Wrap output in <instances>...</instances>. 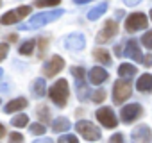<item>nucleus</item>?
Instances as JSON below:
<instances>
[{
  "instance_id": "nucleus-24",
  "label": "nucleus",
  "mask_w": 152,
  "mask_h": 143,
  "mask_svg": "<svg viewBox=\"0 0 152 143\" xmlns=\"http://www.w3.org/2000/svg\"><path fill=\"white\" fill-rule=\"evenodd\" d=\"M34 45H36V41H34V39L25 41V43L20 47V54H22V55H31V54H32V50H34Z\"/></svg>"
},
{
  "instance_id": "nucleus-27",
  "label": "nucleus",
  "mask_w": 152,
  "mask_h": 143,
  "mask_svg": "<svg viewBox=\"0 0 152 143\" xmlns=\"http://www.w3.org/2000/svg\"><path fill=\"white\" fill-rule=\"evenodd\" d=\"M141 43H143V47H145V48L152 50V31H148V32H145V34H143Z\"/></svg>"
},
{
  "instance_id": "nucleus-17",
  "label": "nucleus",
  "mask_w": 152,
  "mask_h": 143,
  "mask_svg": "<svg viewBox=\"0 0 152 143\" xmlns=\"http://www.w3.org/2000/svg\"><path fill=\"white\" fill-rule=\"evenodd\" d=\"M118 75L124 77V79H132L136 75V66L134 64H129V63H124L118 66Z\"/></svg>"
},
{
  "instance_id": "nucleus-36",
  "label": "nucleus",
  "mask_w": 152,
  "mask_h": 143,
  "mask_svg": "<svg viewBox=\"0 0 152 143\" xmlns=\"http://www.w3.org/2000/svg\"><path fill=\"white\" fill-rule=\"evenodd\" d=\"M75 4H88V2H91V0H73Z\"/></svg>"
},
{
  "instance_id": "nucleus-16",
  "label": "nucleus",
  "mask_w": 152,
  "mask_h": 143,
  "mask_svg": "<svg viewBox=\"0 0 152 143\" xmlns=\"http://www.w3.org/2000/svg\"><path fill=\"white\" fill-rule=\"evenodd\" d=\"M136 88H138V91H143V93L152 91V75H150V74H143V75L138 79Z\"/></svg>"
},
{
  "instance_id": "nucleus-37",
  "label": "nucleus",
  "mask_w": 152,
  "mask_h": 143,
  "mask_svg": "<svg viewBox=\"0 0 152 143\" xmlns=\"http://www.w3.org/2000/svg\"><path fill=\"white\" fill-rule=\"evenodd\" d=\"M150 20H152V9H150Z\"/></svg>"
},
{
  "instance_id": "nucleus-32",
  "label": "nucleus",
  "mask_w": 152,
  "mask_h": 143,
  "mask_svg": "<svg viewBox=\"0 0 152 143\" xmlns=\"http://www.w3.org/2000/svg\"><path fill=\"white\" fill-rule=\"evenodd\" d=\"M141 2V0H124V4L125 6H129V7H132V6H138Z\"/></svg>"
},
{
  "instance_id": "nucleus-5",
  "label": "nucleus",
  "mask_w": 152,
  "mask_h": 143,
  "mask_svg": "<svg viewBox=\"0 0 152 143\" xmlns=\"http://www.w3.org/2000/svg\"><path fill=\"white\" fill-rule=\"evenodd\" d=\"M147 27V16L143 13H132L125 20V31L127 32H136Z\"/></svg>"
},
{
  "instance_id": "nucleus-14",
  "label": "nucleus",
  "mask_w": 152,
  "mask_h": 143,
  "mask_svg": "<svg viewBox=\"0 0 152 143\" xmlns=\"http://www.w3.org/2000/svg\"><path fill=\"white\" fill-rule=\"evenodd\" d=\"M107 79V72L102 66H95L90 70V82L91 84H102Z\"/></svg>"
},
{
  "instance_id": "nucleus-30",
  "label": "nucleus",
  "mask_w": 152,
  "mask_h": 143,
  "mask_svg": "<svg viewBox=\"0 0 152 143\" xmlns=\"http://www.w3.org/2000/svg\"><path fill=\"white\" fill-rule=\"evenodd\" d=\"M38 116H39L43 122H47V120H48V109H47L45 106H43V107H39V109H38Z\"/></svg>"
},
{
  "instance_id": "nucleus-28",
  "label": "nucleus",
  "mask_w": 152,
  "mask_h": 143,
  "mask_svg": "<svg viewBox=\"0 0 152 143\" xmlns=\"http://www.w3.org/2000/svg\"><path fill=\"white\" fill-rule=\"evenodd\" d=\"M91 97H93V98H91L93 102H97V104H100V102H102V100L106 98V90H102V88H100V90H97V91H95V93H93Z\"/></svg>"
},
{
  "instance_id": "nucleus-10",
  "label": "nucleus",
  "mask_w": 152,
  "mask_h": 143,
  "mask_svg": "<svg viewBox=\"0 0 152 143\" xmlns=\"http://www.w3.org/2000/svg\"><path fill=\"white\" fill-rule=\"evenodd\" d=\"M141 113H143V109H141V106H140V104H129V106H125V107L122 109L120 118H122V122L131 123V122H134Z\"/></svg>"
},
{
  "instance_id": "nucleus-9",
  "label": "nucleus",
  "mask_w": 152,
  "mask_h": 143,
  "mask_svg": "<svg viewBox=\"0 0 152 143\" xmlns=\"http://www.w3.org/2000/svg\"><path fill=\"white\" fill-rule=\"evenodd\" d=\"M64 47L70 50H83L86 47V38L81 32H72L64 38Z\"/></svg>"
},
{
  "instance_id": "nucleus-18",
  "label": "nucleus",
  "mask_w": 152,
  "mask_h": 143,
  "mask_svg": "<svg viewBox=\"0 0 152 143\" xmlns=\"http://www.w3.org/2000/svg\"><path fill=\"white\" fill-rule=\"evenodd\" d=\"M107 11V4L106 2H102V4H99V6H95L90 13H88V20H91V22H95V20H99L104 13Z\"/></svg>"
},
{
  "instance_id": "nucleus-22",
  "label": "nucleus",
  "mask_w": 152,
  "mask_h": 143,
  "mask_svg": "<svg viewBox=\"0 0 152 143\" xmlns=\"http://www.w3.org/2000/svg\"><path fill=\"white\" fill-rule=\"evenodd\" d=\"M11 123H13L15 127H25V125L29 123V116H27L25 113H20V115H16V116L11 118Z\"/></svg>"
},
{
  "instance_id": "nucleus-20",
  "label": "nucleus",
  "mask_w": 152,
  "mask_h": 143,
  "mask_svg": "<svg viewBox=\"0 0 152 143\" xmlns=\"http://www.w3.org/2000/svg\"><path fill=\"white\" fill-rule=\"evenodd\" d=\"M93 57L99 61V63H102V64H111V55H109V52L107 50H104V48H97L95 52H93Z\"/></svg>"
},
{
  "instance_id": "nucleus-12",
  "label": "nucleus",
  "mask_w": 152,
  "mask_h": 143,
  "mask_svg": "<svg viewBox=\"0 0 152 143\" xmlns=\"http://www.w3.org/2000/svg\"><path fill=\"white\" fill-rule=\"evenodd\" d=\"M124 55H127V57L134 59L136 63H143V55H141V50H140V45H138V41H136V39H129V41H127Z\"/></svg>"
},
{
  "instance_id": "nucleus-2",
  "label": "nucleus",
  "mask_w": 152,
  "mask_h": 143,
  "mask_svg": "<svg viewBox=\"0 0 152 143\" xmlns=\"http://www.w3.org/2000/svg\"><path fill=\"white\" fill-rule=\"evenodd\" d=\"M48 95L52 98V102L57 106V107H64L66 102H68V95H70V88H68V82L64 79H59L50 90H48Z\"/></svg>"
},
{
  "instance_id": "nucleus-13",
  "label": "nucleus",
  "mask_w": 152,
  "mask_h": 143,
  "mask_svg": "<svg viewBox=\"0 0 152 143\" xmlns=\"http://www.w3.org/2000/svg\"><path fill=\"white\" fill-rule=\"evenodd\" d=\"M131 139L134 141H152V131L148 125H138L131 132Z\"/></svg>"
},
{
  "instance_id": "nucleus-3",
  "label": "nucleus",
  "mask_w": 152,
  "mask_h": 143,
  "mask_svg": "<svg viewBox=\"0 0 152 143\" xmlns=\"http://www.w3.org/2000/svg\"><path fill=\"white\" fill-rule=\"evenodd\" d=\"M75 129H77V132H79L84 139H88V141H97V139L102 138L100 129L95 127V125H93L91 122H88V120H79L77 123H75Z\"/></svg>"
},
{
  "instance_id": "nucleus-23",
  "label": "nucleus",
  "mask_w": 152,
  "mask_h": 143,
  "mask_svg": "<svg viewBox=\"0 0 152 143\" xmlns=\"http://www.w3.org/2000/svg\"><path fill=\"white\" fill-rule=\"evenodd\" d=\"M70 72H72V75L75 77V81H77V84H84V75H86V72H84L81 66H73Z\"/></svg>"
},
{
  "instance_id": "nucleus-19",
  "label": "nucleus",
  "mask_w": 152,
  "mask_h": 143,
  "mask_svg": "<svg viewBox=\"0 0 152 143\" xmlns=\"http://www.w3.org/2000/svg\"><path fill=\"white\" fill-rule=\"evenodd\" d=\"M68 129H70V122L66 118H63V116H59V118H56L52 122V131L54 132H66Z\"/></svg>"
},
{
  "instance_id": "nucleus-33",
  "label": "nucleus",
  "mask_w": 152,
  "mask_h": 143,
  "mask_svg": "<svg viewBox=\"0 0 152 143\" xmlns=\"http://www.w3.org/2000/svg\"><path fill=\"white\" fill-rule=\"evenodd\" d=\"M143 64H145V66H150V64H152V54L145 55V59H143Z\"/></svg>"
},
{
  "instance_id": "nucleus-35",
  "label": "nucleus",
  "mask_w": 152,
  "mask_h": 143,
  "mask_svg": "<svg viewBox=\"0 0 152 143\" xmlns=\"http://www.w3.org/2000/svg\"><path fill=\"white\" fill-rule=\"evenodd\" d=\"M122 139H124L122 134H113V136H111V141H122Z\"/></svg>"
},
{
  "instance_id": "nucleus-26",
  "label": "nucleus",
  "mask_w": 152,
  "mask_h": 143,
  "mask_svg": "<svg viewBox=\"0 0 152 143\" xmlns=\"http://www.w3.org/2000/svg\"><path fill=\"white\" fill-rule=\"evenodd\" d=\"M61 0H36L38 7H52V6H59Z\"/></svg>"
},
{
  "instance_id": "nucleus-21",
  "label": "nucleus",
  "mask_w": 152,
  "mask_h": 143,
  "mask_svg": "<svg viewBox=\"0 0 152 143\" xmlns=\"http://www.w3.org/2000/svg\"><path fill=\"white\" fill-rule=\"evenodd\" d=\"M32 91H34V95H36V97H43V95H45L47 86H45L43 77H39V79H36V81H34V84H32Z\"/></svg>"
},
{
  "instance_id": "nucleus-7",
  "label": "nucleus",
  "mask_w": 152,
  "mask_h": 143,
  "mask_svg": "<svg viewBox=\"0 0 152 143\" xmlns=\"http://www.w3.org/2000/svg\"><path fill=\"white\" fill-rule=\"evenodd\" d=\"M95 115H97V120L104 127H107V129H113V127L118 125V120H116V116H115V113H113L111 107H100Z\"/></svg>"
},
{
  "instance_id": "nucleus-11",
  "label": "nucleus",
  "mask_w": 152,
  "mask_h": 143,
  "mask_svg": "<svg viewBox=\"0 0 152 143\" xmlns=\"http://www.w3.org/2000/svg\"><path fill=\"white\" fill-rule=\"evenodd\" d=\"M63 66H64V61H63V57H59V55H54L48 63H45V66H43V70H45V75L47 77H54V75H57L59 72L63 70Z\"/></svg>"
},
{
  "instance_id": "nucleus-1",
  "label": "nucleus",
  "mask_w": 152,
  "mask_h": 143,
  "mask_svg": "<svg viewBox=\"0 0 152 143\" xmlns=\"http://www.w3.org/2000/svg\"><path fill=\"white\" fill-rule=\"evenodd\" d=\"M63 13H64V9H56V11H50V13H38V15H34L29 20V23L22 25L20 29H38V27H43V25L52 23L57 18H61Z\"/></svg>"
},
{
  "instance_id": "nucleus-8",
  "label": "nucleus",
  "mask_w": 152,
  "mask_h": 143,
  "mask_svg": "<svg viewBox=\"0 0 152 143\" xmlns=\"http://www.w3.org/2000/svg\"><path fill=\"white\" fill-rule=\"evenodd\" d=\"M116 32H118L116 22H115V20H107L106 25H104V29L97 34V41H99V43H107V41H111V39L116 36Z\"/></svg>"
},
{
  "instance_id": "nucleus-4",
  "label": "nucleus",
  "mask_w": 152,
  "mask_h": 143,
  "mask_svg": "<svg viewBox=\"0 0 152 143\" xmlns=\"http://www.w3.org/2000/svg\"><path fill=\"white\" fill-rule=\"evenodd\" d=\"M131 82H129V79H120V81H116L115 82V86H113V102L115 104H122L125 98H129L131 97Z\"/></svg>"
},
{
  "instance_id": "nucleus-6",
  "label": "nucleus",
  "mask_w": 152,
  "mask_h": 143,
  "mask_svg": "<svg viewBox=\"0 0 152 143\" xmlns=\"http://www.w3.org/2000/svg\"><path fill=\"white\" fill-rule=\"evenodd\" d=\"M31 13V7L29 6H22V7H18V9H13V11H7L4 16H2V22L4 25H11V23H18L22 18H25L27 15Z\"/></svg>"
},
{
  "instance_id": "nucleus-29",
  "label": "nucleus",
  "mask_w": 152,
  "mask_h": 143,
  "mask_svg": "<svg viewBox=\"0 0 152 143\" xmlns=\"http://www.w3.org/2000/svg\"><path fill=\"white\" fill-rule=\"evenodd\" d=\"M61 143H77V136H73V134H63L59 138Z\"/></svg>"
},
{
  "instance_id": "nucleus-31",
  "label": "nucleus",
  "mask_w": 152,
  "mask_h": 143,
  "mask_svg": "<svg viewBox=\"0 0 152 143\" xmlns=\"http://www.w3.org/2000/svg\"><path fill=\"white\" fill-rule=\"evenodd\" d=\"M9 139H11V141H23V136H22L20 132H11V134H9Z\"/></svg>"
},
{
  "instance_id": "nucleus-25",
  "label": "nucleus",
  "mask_w": 152,
  "mask_h": 143,
  "mask_svg": "<svg viewBox=\"0 0 152 143\" xmlns=\"http://www.w3.org/2000/svg\"><path fill=\"white\" fill-rule=\"evenodd\" d=\"M29 131H31L32 134L39 136V134H45L47 127H45V125H41V123H32V125H29Z\"/></svg>"
},
{
  "instance_id": "nucleus-15",
  "label": "nucleus",
  "mask_w": 152,
  "mask_h": 143,
  "mask_svg": "<svg viewBox=\"0 0 152 143\" xmlns=\"http://www.w3.org/2000/svg\"><path fill=\"white\" fill-rule=\"evenodd\" d=\"M25 107H27V100H25L23 97H20V98H15V100H11L9 104H6V106H4V111H6V113H16V111L25 109Z\"/></svg>"
},
{
  "instance_id": "nucleus-34",
  "label": "nucleus",
  "mask_w": 152,
  "mask_h": 143,
  "mask_svg": "<svg viewBox=\"0 0 152 143\" xmlns=\"http://www.w3.org/2000/svg\"><path fill=\"white\" fill-rule=\"evenodd\" d=\"M6 55H7V43H2V59H6Z\"/></svg>"
}]
</instances>
